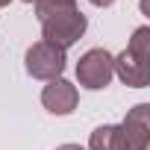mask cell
<instances>
[{"label":"cell","mask_w":150,"mask_h":150,"mask_svg":"<svg viewBox=\"0 0 150 150\" xmlns=\"http://www.w3.org/2000/svg\"><path fill=\"white\" fill-rule=\"evenodd\" d=\"M121 129H124L129 150H147V144H150V106L135 103L127 112V118L121 121Z\"/></svg>","instance_id":"cell-6"},{"label":"cell","mask_w":150,"mask_h":150,"mask_svg":"<svg viewBox=\"0 0 150 150\" xmlns=\"http://www.w3.org/2000/svg\"><path fill=\"white\" fill-rule=\"evenodd\" d=\"M12 3V0H0V9H3V6H9Z\"/></svg>","instance_id":"cell-11"},{"label":"cell","mask_w":150,"mask_h":150,"mask_svg":"<svg viewBox=\"0 0 150 150\" xmlns=\"http://www.w3.org/2000/svg\"><path fill=\"white\" fill-rule=\"evenodd\" d=\"M65 9H77V0H35V15L38 21L53 15V12H65Z\"/></svg>","instance_id":"cell-8"},{"label":"cell","mask_w":150,"mask_h":150,"mask_svg":"<svg viewBox=\"0 0 150 150\" xmlns=\"http://www.w3.org/2000/svg\"><path fill=\"white\" fill-rule=\"evenodd\" d=\"M112 62H115V77L124 86L147 88L150 86V27H138L127 50L112 56Z\"/></svg>","instance_id":"cell-1"},{"label":"cell","mask_w":150,"mask_h":150,"mask_svg":"<svg viewBox=\"0 0 150 150\" xmlns=\"http://www.w3.org/2000/svg\"><path fill=\"white\" fill-rule=\"evenodd\" d=\"M65 65H68L65 50L56 47V44H47V41H35L24 53V68L33 80H44V83L59 80L65 74Z\"/></svg>","instance_id":"cell-3"},{"label":"cell","mask_w":150,"mask_h":150,"mask_svg":"<svg viewBox=\"0 0 150 150\" xmlns=\"http://www.w3.org/2000/svg\"><path fill=\"white\" fill-rule=\"evenodd\" d=\"M77 103H80V91H77V86L74 83H68V80H50L44 88H41V106L50 112V115H59V118H65V115H71L74 109H77Z\"/></svg>","instance_id":"cell-5"},{"label":"cell","mask_w":150,"mask_h":150,"mask_svg":"<svg viewBox=\"0 0 150 150\" xmlns=\"http://www.w3.org/2000/svg\"><path fill=\"white\" fill-rule=\"evenodd\" d=\"M115 77V62L106 47H91L77 62V83L88 91H103Z\"/></svg>","instance_id":"cell-4"},{"label":"cell","mask_w":150,"mask_h":150,"mask_svg":"<svg viewBox=\"0 0 150 150\" xmlns=\"http://www.w3.org/2000/svg\"><path fill=\"white\" fill-rule=\"evenodd\" d=\"M88 150H129L121 124H103L91 132L88 138Z\"/></svg>","instance_id":"cell-7"},{"label":"cell","mask_w":150,"mask_h":150,"mask_svg":"<svg viewBox=\"0 0 150 150\" xmlns=\"http://www.w3.org/2000/svg\"><path fill=\"white\" fill-rule=\"evenodd\" d=\"M24 3H35V0H24Z\"/></svg>","instance_id":"cell-12"},{"label":"cell","mask_w":150,"mask_h":150,"mask_svg":"<svg viewBox=\"0 0 150 150\" xmlns=\"http://www.w3.org/2000/svg\"><path fill=\"white\" fill-rule=\"evenodd\" d=\"M88 3H91V6H97V9H106V6H112V3H115V0H88Z\"/></svg>","instance_id":"cell-9"},{"label":"cell","mask_w":150,"mask_h":150,"mask_svg":"<svg viewBox=\"0 0 150 150\" xmlns=\"http://www.w3.org/2000/svg\"><path fill=\"white\" fill-rule=\"evenodd\" d=\"M88 30V18L80 9H65V12H53L47 18H41V41L56 44L62 50L74 47Z\"/></svg>","instance_id":"cell-2"},{"label":"cell","mask_w":150,"mask_h":150,"mask_svg":"<svg viewBox=\"0 0 150 150\" xmlns=\"http://www.w3.org/2000/svg\"><path fill=\"white\" fill-rule=\"evenodd\" d=\"M56 150H86V147H80V144H59Z\"/></svg>","instance_id":"cell-10"}]
</instances>
